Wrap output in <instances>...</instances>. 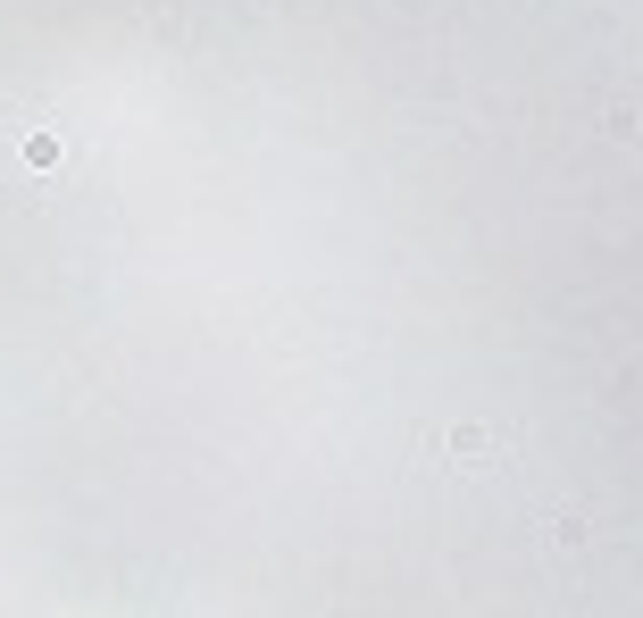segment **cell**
Segmentation results:
<instances>
[{"instance_id": "6da1fadb", "label": "cell", "mask_w": 643, "mask_h": 618, "mask_svg": "<svg viewBox=\"0 0 643 618\" xmlns=\"http://www.w3.org/2000/svg\"><path fill=\"white\" fill-rule=\"evenodd\" d=\"M26 159L34 168H59V134H26Z\"/></svg>"}]
</instances>
